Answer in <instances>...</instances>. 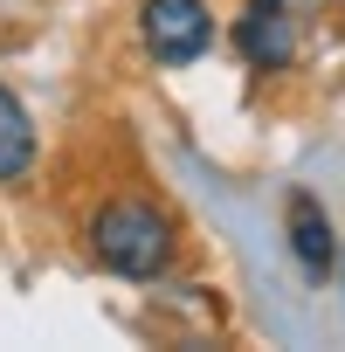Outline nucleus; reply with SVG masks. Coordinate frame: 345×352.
Segmentation results:
<instances>
[{"label":"nucleus","instance_id":"obj_4","mask_svg":"<svg viewBox=\"0 0 345 352\" xmlns=\"http://www.w3.org/2000/svg\"><path fill=\"white\" fill-rule=\"evenodd\" d=\"M290 256H297V270H304L311 283H324L331 263H338V235H331L318 194H290Z\"/></svg>","mask_w":345,"mask_h":352},{"label":"nucleus","instance_id":"obj_2","mask_svg":"<svg viewBox=\"0 0 345 352\" xmlns=\"http://www.w3.org/2000/svg\"><path fill=\"white\" fill-rule=\"evenodd\" d=\"M138 35L152 49V63L166 69H187L214 49V14H208V0H145L138 8Z\"/></svg>","mask_w":345,"mask_h":352},{"label":"nucleus","instance_id":"obj_5","mask_svg":"<svg viewBox=\"0 0 345 352\" xmlns=\"http://www.w3.org/2000/svg\"><path fill=\"white\" fill-rule=\"evenodd\" d=\"M28 166H35V124H28V111H21L14 90H0V187L21 180Z\"/></svg>","mask_w":345,"mask_h":352},{"label":"nucleus","instance_id":"obj_6","mask_svg":"<svg viewBox=\"0 0 345 352\" xmlns=\"http://www.w3.org/2000/svg\"><path fill=\"white\" fill-rule=\"evenodd\" d=\"M331 270H338V276H345V263H331Z\"/></svg>","mask_w":345,"mask_h":352},{"label":"nucleus","instance_id":"obj_3","mask_svg":"<svg viewBox=\"0 0 345 352\" xmlns=\"http://www.w3.org/2000/svg\"><path fill=\"white\" fill-rule=\"evenodd\" d=\"M235 49L256 63V69H290L297 63V28L283 14V0H256V8L235 21Z\"/></svg>","mask_w":345,"mask_h":352},{"label":"nucleus","instance_id":"obj_1","mask_svg":"<svg viewBox=\"0 0 345 352\" xmlns=\"http://www.w3.org/2000/svg\"><path fill=\"white\" fill-rule=\"evenodd\" d=\"M90 256H97L111 276H124V283L166 276V270H172V221H166V208L145 201V194L104 201V208L90 214Z\"/></svg>","mask_w":345,"mask_h":352}]
</instances>
